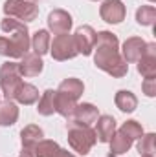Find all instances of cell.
Listing matches in <instances>:
<instances>
[{"label":"cell","instance_id":"cell-1","mask_svg":"<svg viewBox=\"0 0 156 157\" xmlns=\"http://www.w3.org/2000/svg\"><path fill=\"white\" fill-rule=\"evenodd\" d=\"M96 55L94 64L112 77H125L129 71V64L119 53V40L110 31H101L96 35Z\"/></svg>","mask_w":156,"mask_h":157},{"label":"cell","instance_id":"cell-2","mask_svg":"<svg viewBox=\"0 0 156 157\" xmlns=\"http://www.w3.org/2000/svg\"><path fill=\"white\" fill-rule=\"evenodd\" d=\"M96 141H97L96 132L90 126L79 122H68V143L77 154L86 155L96 144Z\"/></svg>","mask_w":156,"mask_h":157},{"label":"cell","instance_id":"cell-3","mask_svg":"<svg viewBox=\"0 0 156 157\" xmlns=\"http://www.w3.org/2000/svg\"><path fill=\"white\" fill-rule=\"evenodd\" d=\"M0 28H2V31H4V33H7V35H9L7 39L11 40L17 48H18V51H20L22 55H26V53H28V48H30L31 40H30L28 26H26L24 22L6 17V18L0 22Z\"/></svg>","mask_w":156,"mask_h":157},{"label":"cell","instance_id":"cell-4","mask_svg":"<svg viewBox=\"0 0 156 157\" xmlns=\"http://www.w3.org/2000/svg\"><path fill=\"white\" fill-rule=\"evenodd\" d=\"M4 13L6 17L15 18V20L31 22L39 17V6L33 0H6Z\"/></svg>","mask_w":156,"mask_h":157},{"label":"cell","instance_id":"cell-5","mask_svg":"<svg viewBox=\"0 0 156 157\" xmlns=\"http://www.w3.org/2000/svg\"><path fill=\"white\" fill-rule=\"evenodd\" d=\"M20 70L17 62H4L0 68V88L6 99H13L17 88L20 86Z\"/></svg>","mask_w":156,"mask_h":157},{"label":"cell","instance_id":"cell-6","mask_svg":"<svg viewBox=\"0 0 156 157\" xmlns=\"http://www.w3.org/2000/svg\"><path fill=\"white\" fill-rule=\"evenodd\" d=\"M50 51L55 60H68V59H74L76 55H79L76 42H74V35H70V33L57 35L53 42H50Z\"/></svg>","mask_w":156,"mask_h":157},{"label":"cell","instance_id":"cell-7","mask_svg":"<svg viewBox=\"0 0 156 157\" xmlns=\"http://www.w3.org/2000/svg\"><path fill=\"white\" fill-rule=\"evenodd\" d=\"M99 15L109 24H119L121 20H125L127 9L121 0H105L99 7Z\"/></svg>","mask_w":156,"mask_h":157},{"label":"cell","instance_id":"cell-8","mask_svg":"<svg viewBox=\"0 0 156 157\" xmlns=\"http://www.w3.org/2000/svg\"><path fill=\"white\" fill-rule=\"evenodd\" d=\"M59 152V144L55 141L40 139L35 146H22L20 157H55Z\"/></svg>","mask_w":156,"mask_h":157},{"label":"cell","instance_id":"cell-9","mask_svg":"<svg viewBox=\"0 0 156 157\" xmlns=\"http://www.w3.org/2000/svg\"><path fill=\"white\" fill-rule=\"evenodd\" d=\"M48 28L53 35H63L68 33L72 28V17L64 9H53L48 15Z\"/></svg>","mask_w":156,"mask_h":157},{"label":"cell","instance_id":"cell-10","mask_svg":"<svg viewBox=\"0 0 156 157\" xmlns=\"http://www.w3.org/2000/svg\"><path fill=\"white\" fill-rule=\"evenodd\" d=\"M96 31L90 28V26H81L77 28L76 35H74V42H76V48H77V53L83 55H90L94 46H96Z\"/></svg>","mask_w":156,"mask_h":157},{"label":"cell","instance_id":"cell-11","mask_svg":"<svg viewBox=\"0 0 156 157\" xmlns=\"http://www.w3.org/2000/svg\"><path fill=\"white\" fill-rule=\"evenodd\" d=\"M138 71L145 78L156 77V44L154 42L145 46V51H143V55L138 60Z\"/></svg>","mask_w":156,"mask_h":157},{"label":"cell","instance_id":"cell-12","mask_svg":"<svg viewBox=\"0 0 156 157\" xmlns=\"http://www.w3.org/2000/svg\"><path fill=\"white\" fill-rule=\"evenodd\" d=\"M99 117V112L94 104H88V102H83L77 104L72 112V115L68 117V122H79V124H86L90 126L92 122H96Z\"/></svg>","mask_w":156,"mask_h":157},{"label":"cell","instance_id":"cell-13","mask_svg":"<svg viewBox=\"0 0 156 157\" xmlns=\"http://www.w3.org/2000/svg\"><path fill=\"white\" fill-rule=\"evenodd\" d=\"M145 46H147V42L142 40L140 37H130L123 44V55L121 57L125 59V62H138L145 51Z\"/></svg>","mask_w":156,"mask_h":157},{"label":"cell","instance_id":"cell-14","mask_svg":"<svg viewBox=\"0 0 156 157\" xmlns=\"http://www.w3.org/2000/svg\"><path fill=\"white\" fill-rule=\"evenodd\" d=\"M42 66H44V62L40 60L37 53H26L22 57V62H18L20 75H24V77H37L42 71Z\"/></svg>","mask_w":156,"mask_h":157},{"label":"cell","instance_id":"cell-15","mask_svg":"<svg viewBox=\"0 0 156 157\" xmlns=\"http://www.w3.org/2000/svg\"><path fill=\"white\" fill-rule=\"evenodd\" d=\"M97 126H96V137H97V141L99 143H109L110 141V137L114 135V132H116V121L114 117H110V115H101V117H97Z\"/></svg>","mask_w":156,"mask_h":157},{"label":"cell","instance_id":"cell-16","mask_svg":"<svg viewBox=\"0 0 156 157\" xmlns=\"http://www.w3.org/2000/svg\"><path fill=\"white\" fill-rule=\"evenodd\" d=\"M13 99L20 104H33L39 101V90L33 86V84H26V82H20V86L17 88Z\"/></svg>","mask_w":156,"mask_h":157},{"label":"cell","instance_id":"cell-17","mask_svg":"<svg viewBox=\"0 0 156 157\" xmlns=\"http://www.w3.org/2000/svg\"><path fill=\"white\" fill-rule=\"evenodd\" d=\"M18 119V108L13 101H0V126H11Z\"/></svg>","mask_w":156,"mask_h":157},{"label":"cell","instance_id":"cell-18","mask_svg":"<svg viewBox=\"0 0 156 157\" xmlns=\"http://www.w3.org/2000/svg\"><path fill=\"white\" fill-rule=\"evenodd\" d=\"M76 106H77V101L74 97H70V95H66L63 91H57V95H55V112L59 115L68 119L72 115V112H74Z\"/></svg>","mask_w":156,"mask_h":157},{"label":"cell","instance_id":"cell-19","mask_svg":"<svg viewBox=\"0 0 156 157\" xmlns=\"http://www.w3.org/2000/svg\"><path fill=\"white\" fill-rule=\"evenodd\" d=\"M110 155H121V154H127L132 146V141L121 133V132H114V135L110 137Z\"/></svg>","mask_w":156,"mask_h":157},{"label":"cell","instance_id":"cell-20","mask_svg":"<svg viewBox=\"0 0 156 157\" xmlns=\"http://www.w3.org/2000/svg\"><path fill=\"white\" fill-rule=\"evenodd\" d=\"M114 102H116V106L121 110V112H127V113L134 112L136 106H138V99H136V95H134L132 91H127V90L117 91Z\"/></svg>","mask_w":156,"mask_h":157},{"label":"cell","instance_id":"cell-21","mask_svg":"<svg viewBox=\"0 0 156 157\" xmlns=\"http://www.w3.org/2000/svg\"><path fill=\"white\" fill-rule=\"evenodd\" d=\"M55 95H57L55 90H46L42 93V97L39 99V104H37V112L40 115H44V117L53 115V112H55Z\"/></svg>","mask_w":156,"mask_h":157},{"label":"cell","instance_id":"cell-22","mask_svg":"<svg viewBox=\"0 0 156 157\" xmlns=\"http://www.w3.org/2000/svg\"><path fill=\"white\" fill-rule=\"evenodd\" d=\"M57 91H63V93H66V95H70V97H74L77 101L79 97L83 95V91H84V84L79 78H64L59 84Z\"/></svg>","mask_w":156,"mask_h":157},{"label":"cell","instance_id":"cell-23","mask_svg":"<svg viewBox=\"0 0 156 157\" xmlns=\"http://www.w3.org/2000/svg\"><path fill=\"white\" fill-rule=\"evenodd\" d=\"M50 33L46 31V29H39V31H35V35H33V39H31V46H33V51L37 53V55H44V53H48L50 51Z\"/></svg>","mask_w":156,"mask_h":157},{"label":"cell","instance_id":"cell-24","mask_svg":"<svg viewBox=\"0 0 156 157\" xmlns=\"http://www.w3.org/2000/svg\"><path fill=\"white\" fill-rule=\"evenodd\" d=\"M44 137L42 130L39 126L31 124V126H26L22 132H20V139H22V146H35L40 139Z\"/></svg>","mask_w":156,"mask_h":157},{"label":"cell","instance_id":"cell-25","mask_svg":"<svg viewBox=\"0 0 156 157\" xmlns=\"http://www.w3.org/2000/svg\"><path fill=\"white\" fill-rule=\"evenodd\" d=\"M136 20L140 26H153L156 20V7L154 6H142L136 11Z\"/></svg>","mask_w":156,"mask_h":157},{"label":"cell","instance_id":"cell-26","mask_svg":"<svg viewBox=\"0 0 156 157\" xmlns=\"http://www.w3.org/2000/svg\"><path fill=\"white\" fill-rule=\"evenodd\" d=\"M138 152L142 155H154V152H156V135L154 133H147V135L140 137Z\"/></svg>","mask_w":156,"mask_h":157},{"label":"cell","instance_id":"cell-27","mask_svg":"<svg viewBox=\"0 0 156 157\" xmlns=\"http://www.w3.org/2000/svg\"><path fill=\"white\" fill-rule=\"evenodd\" d=\"M119 132L125 133L130 141L140 139V137L143 135V128H142V124L136 122V121H127V122H123V126L119 128Z\"/></svg>","mask_w":156,"mask_h":157},{"label":"cell","instance_id":"cell-28","mask_svg":"<svg viewBox=\"0 0 156 157\" xmlns=\"http://www.w3.org/2000/svg\"><path fill=\"white\" fill-rule=\"evenodd\" d=\"M0 55L11 57V59H20V57H24V55L18 51V48L7 39V37H0Z\"/></svg>","mask_w":156,"mask_h":157},{"label":"cell","instance_id":"cell-29","mask_svg":"<svg viewBox=\"0 0 156 157\" xmlns=\"http://www.w3.org/2000/svg\"><path fill=\"white\" fill-rule=\"evenodd\" d=\"M142 88H143V93H145L147 97H154L156 95V77L145 78L143 84H142Z\"/></svg>","mask_w":156,"mask_h":157},{"label":"cell","instance_id":"cell-30","mask_svg":"<svg viewBox=\"0 0 156 157\" xmlns=\"http://www.w3.org/2000/svg\"><path fill=\"white\" fill-rule=\"evenodd\" d=\"M55 157H76L74 154H70L68 150H63V148H59V152H57V155Z\"/></svg>","mask_w":156,"mask_h":157},{"label":"cell","instance_id":"cell-31","mask_svg":"<svg viewBox=\"0 0 156 157\" xmlns=\"http://www.w3.org/2000/svg\"><path fill=\"white\" fill-rule=\"evenodd\" d=\"M142 157H154V155H142Z\"/></svg>","mask_w":156,"mask_h":157},{"label":"cell","instance_id":"cell-32","mask_svg":"<svg viewBox=\"0 0 156 157\" xmlns=\"http://www.w3.org/2000/svg\"><path fill=\"white\" fill-rule=\"evenodd\" d=\"M109 157H116V155H109Z\"/></svg>","mask_w":156,"mask_h":157},{"label":"cell","instance_id":"cell-33","mask_svg":"<svg viewBox=\"0 0 156 157\" xmlns=\"http://www.w3.org/2000/svg\"><path fill=\"white\" fill-rule=\"evenodd\" d=\"M151 2H154V0H151Z\"/></svg>","mask_w":156,"mask_h":157}]
</instances>
